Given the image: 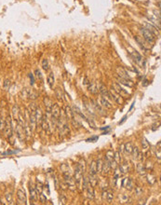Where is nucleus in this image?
Listing matches in <instances>:
<instances>
[{
    "label": "nucleus",
    "mask_w": 161,
    "mask_h": 205,
    "mask_svg": "<svg viewBox=\"0 0 161 205\" xmlns=\"http://www.w3.org/2000/svg\"><path fill=\"white\" fill-rule=\"evenodd\" d=\"M42 68L45 70V71H47V70H49V67H50V65H49V62H47V59H44L43 61H42Z\"/></svg>",
    "instance_id": "obj_40"
},
{
    "label": "nucleus",
    "mask_w": 161,
    "mask_h": 205,
    "mask_svg": "<svg viewBox=\"0 0 161 205\" xmlns=\"http://www.w3.org/2000/svg\"><path fill=\"white\" fill-rule=\"evenodd\" d=\"M10 85H11V82H10L9 79H6V80L4 81V89H5V90H9V87H10Z\"/></svg>",
    "instance_id": "obj_41"
},
{
    "label": "nucleus",
    "mask_w": 161,
    "mask_h": 205,
    "mask_svg": "<svg viewBox=\"0 0 161 205\" xmlns=\"http://www.w3.org/2000/svg\"><path fill=\"white\" fill-rule=\"evenodd\" d=\"M126 118H127V116H125V117H124V118L122 119V121H120V122H119V124H122V123H123V122H124L125 120H126Z\"/></svg>",
    "instance_id": "obj_46"
},
{
    "label": "nucleus",
    "mask_w": 161,
    "mask_h": 205,
    "mask_svg": "<svg viewBox=\"0 0 161 205\" xmlns=\"http://www.w3.org/2000/svg\"><path fill=\"white\" fill-rule=\"evenodd\" d=\"M99 91L101 92V94H102V96L104 97V98H106L107 100H112L110 91L106 89V87H105L104 85L100 84V86H99Z\"/></svg>",
    "instance_id": "obj_6"
},
{
    "label": "nucleus",
    "mask_w": 161,
    "mask_h": 205,
    "mask_svg": "<svg viewBox=\"0 0 161 205\" xmlns=\"http://www.w3.org/2000/svg\"><path fill=\"white\" fill-rule=\"evenodd\" d=\"M2 202H1V199H0V204H1Z\"/></svg>",
    "instance_id": "obj_47"
},
{
    "label": "nucleus",
    "mask_w": 161,
    "mask_h": 205,
    "mask_svg": "<svg viewBox=\"0 0 161 205\" xmlns=\"http://www.w3.org/2000/svg\"><path fill=\"white\" fill-rule=\"evenodd\" d=\"M29 192H30V199H31L32 201H37L38 199V195L37 193L34 186L32 185V183L29 184Z\"/></svg>",
    "instance_id": "obj_7"
},
{
    "label": "nucleus",
    "mask_w": 161,
    "mask_h": 205,
    "mask_svg": "<svg viewBox=\"0 0 161 205\" xmlns=\"http://www.w3.org/2000/svg\"><path fill=\"white\" fill-rule=\"evenodd\" d=\"M38 196H39V199H40V201H41V202L45 203V202L47 201V198H46V196L43 194V193H40V194H39Z\"/></svg>",
    "instance_id": "obj_42"
},
{
    "label": "nucleus",
    "mask_w": 161,
    "mask_h": 205,
    "mask_svg": "<svg viewBox=\"0 0 161 205\" xmlns=\"http://www.w3.org/2000/svg\"><path fill=\"white\" fill-rule=\"evenodd\" d=\"M103 199L105 200L107 202L111 203L114 200V193H113L111 190H106L103 192Z\"/></svg>",
    "instance_id": "obj_9"
},
{
    "label": "nucleus",
    "mask_w": 161,
    "mask_h": 205,
    "mask_svg": "<svg viewBox=\"0 0 161 205\" xmlns=\"http://www.w3.org/2000/svg\"><path fill=\"white\" fill-rule=\"evenodd\" d=\"M88 89V91L92 93V94H97L99 91V87L96 83H89Z\"/></svg>",
    "instance_id": "obj_21"
},
{
    "label": "nucleus",
    "mask_w": 161,
    "mask_h": 205,
    "mask_svg": "<svg viewBox=\"0 0 161 205\" xmlns=\"http://www.w3.org/2000/svg\"><path fill=\"white\" fill-rule=\"evenodd\" d=\"M142 149H144V150H147L149 148V146H150V145H149L148 141L145 138L142 140Z\"/></svg>",
    "instance_id": "obj_36"
},
{
    "label": "nucleus",
    "mask_w": 161,
    "mask_h": 205,
    "mask_svg": "<svg viewBox=\"0 0 161 205\" xmlns=\"http://www.w3.org/2000/svg\"><path fill=\"white\" fill-rule=\"evenodd\" d=\"M13 130L16 132V136L18 137V139L20 140L21 142H22L25 138V134H24V129L22 125H20L18 121H16V126H13Z\"/></svg>",
    "instance_id": "obj_4"
},
{
    "label": "nucleus",
    "mask_w": 161,
    "mask_h": 205,
    "mask_svg": "<svg viewBox=\"0 0 161 205\" xmlns=\"http://www.w3.org/2000/svg\"><path fill=\"white\" fill-rule=\"evenodd\" d=\"M114 160L117 163V164H119L121 162V158H120V152H116V153H114Z\"/></svg>",
    "instance_id": "obj_34"
},
{
    "label": "nucleus",
    "mask_w": 161,
    "mask_h": 205,
    "mask_svg": "<svg viewBox=\"0 0 161 205\" xmlns=\"http://www.w3.org/2000/svg\"><path fill=\"white\" fill-rule=\"evenodd\" d=\"M118 168H119V171L121 172L122 175L129 172V164L127 163V162H125V163L121 164L120 167H118Z\"/></svg>",
    "instance_id": "obj_25"
},
{
    "label": "nucleus",
    "mask_w": 161,
    "mask_h": 205,
    "mask_svg": "<svg viewBox=\"0 0 161 205\" xmlns=\"http://www.w3.org/2000/svg\"><path fill=\"white\" fill-rule=\"evenodd\" d=\"M34 188H35V190H37V195H39L40 193H42V192H43V185L41 184V183L39 182V181H37V184H35Z\"/></svg>",
    "instance_id": "obj_31"
},
{
    "label": "nucleus",
    "mask_w": 161,
    "mask_h": 205,
    "mask_svg": "<svg viewBox=\"0 0 161 205\" xmlns=\"http://www.w3.org/2000/svg\"><path fill=\"white\" fill-rule=\"evenodd\" d=\"M29 78H30V83H31V85H34V75L32 74V73H30L29 74Z\"/></svg>",
    "instance_id": "obj_44"
},
{
    "label": "nucleus",
    "mask_w": 161,
    "mask_h": 205,
    "mask_svg": "<svg viewBox=\"0 0 161 205\" xmlns=\"http://www.w3.org/2000/svg\"><path fill=\"white\" fill-rule=\"evenodd\" d=\"M37 93L34 91L33 90H29V92H28V99H30V100H35V99L37 98Z\"/></svg>",
    "instance_id": "obj_32"
},
{
    "label": "nucleus",
    "mask_w": 161,
    "mask_h": 205,
    "mask_svg": "<svg viewBox=\"0 0 161 205\" xmlns=\"http://www.w3.org/2000/svg\"><path fill=\"white\" fill-rule=\"evenodd\" d=\"M43 112L42 110H41V108L39 106L37 107V109H35V119H37V124H41V121H42V119H43Z\"/></svg>",
    "instance_id": "obj_18"
},
{
    "label": "nucleus",
    "mask_w": 161,
    "mask_h": 205,
    "mask_svg": "<svg viewBox=\"0 0 161 205\" xmlns=\"http://www.w3.org/2000/svg\"><path fill=\"white\" fill-rule=\"evenodd\" d=\"M100 104L104 108H106V109H111L112 108V104L110 103V101L107 100L106 98H104L103 96L100 97Z\"/></svg>",
    "instance_id": "obj_16"
},
{
    "label": "nucleus",
    "mask_w": 161,
    "mask_h": 205,
    "mask_svg": "<svg viewBox=\"0 0 161 205\" xmlns=\"http://www.w3.org/2000/svg\"><path fill=\"white\" fill-rule=\"evenodd\" d=\"M135 192H136L137 195H141L142 193V188L141 186H136L135 187Z\"/></svg>",
    "instance_id": "obj_43"
},
{
    "label": "nucleus",
    "mask_w": 161,
    "mask_h": 205,
    "mask_svg": "<svg viewBox=\"0 0 161 205\" xmlns=\"http://www.w3.org/2000/svg\"><path fill=\"white\" fill-rule=\"evenodd\" d=\"M110 94H111V97H112V100L113 101H115L116 104H123V99H122V97L119 95V94H117V93L116 92V91H110Z\"/></svg>",
    "instance_id": "obj_13"
},
{
    "label": "nucleus",
    "mask_w": 161,
    "mask_h": 205,
    "mask_svg": "<svg viewBox=\"0 0 161 205\" xmlns=\"http://www.w3.org/2000/svg\"><path fill=\"white\" fill-rule=\"evenodd\" d=\"M55 96L56 98L58 99L59 101L61 102H63L64 101V94H63V91L62 89H60V88H57V89L55 90Z\"/></svg>",
    "instance_id": "obj_23"
},
{
    "label": "nucleus",
    "mask_w": 161,
    "mask_h": 205,
    "mask_svg": "<svg viewBox=\"0 0 161 205\" xmlns=\"http://www.w3.org/2000/svg\"><path fill=\"white\" fill-rule=\"evenodd\" d=\"M105 160L108 161L109 163L111 162V161H113L114 160V151L113 150H108L106 152V155H105Z\"/></svg>",
    "instance_id": "obj_28"
},
{
    "label": "nucleus",
    "mask_w": 161,
    "mask_h": 205,
    "mask_svg": "<svg viewBox=\"0 0 161 205\" xmlns=\"http://www.w3.org/2000/svg\"><path fill=\"white\" fill-rule=\"evenodd\" d=\"M87 195H88V198L91 201H93L94 200V198H95V194H94V189H93V186L89 184L88 186L87 187Z\"/></svg>",
    "instance_id": "obj_20"
},
{
    "label": "nucleus",
    "mask_w": 161,
    "mask_h": 205,
    "mask_svg": "<svg viewBox=\"0 0 161 205\" xmlns=\"http://www.w3.org/2000/svg\"><path fill=\"white\" fill-rule=\"evenodd\" d=\"M89 176H92L95 177L97 176V173H98V169H97V161L96 160H93L91 164V167H89Z\"/></svg>",
    "instance_id": "obj_8"
},
{
    "label": "nucleus",
    "mask_w": 161,
    "mask_h": 205,
    "mask_svg": "<svg viewBox=\"0 0 161 205\" xmlns=\"http://www.w3.org/2000/svg\"><path fill=\"white\" fill-rule=\"evenodd\" d=\"M28 92H29V90L28 89H23L21 93H20V95L22 99H28Z\"/></svg>",
    "instance_id": "obj_37"
},
{
    "label": "nucleus",
    "mask_w": 161,
    "mask_h": 205,
    "mask_svg": "<svg viewBox=\"0 0 161 205\" xmlns=\"http://www.w3.org/2000/svg\"><path fill=\"white\" fill-rule=\"evenodd\" d=\"M112 90L114 91H116L117 94H119L121 97L129 96V93L126 90H125L123 87H121L119 83H116V82H115V83H113L112 84Z\"/></svg>",
    "instance_id": "obj_3"
},
{
    "label": "nucleus",
    "mask_w": 161,
    "mask_h": 205,
    "mask_svg": "<svg viewBox=\"0 0 161 205\" xmlns=\"http://www.w3.org/2000/svg\"><path fill=\"white\" fill-rule=\"evenodd\" d=\"M137 170H138V173L141 175H145L146 174V168H145V166L144 165V164L140 163L138 165V167H137Z\"/></svg>",
    "instance_id": "obj_29"
},
{
    "label": "nucleus",
    "mask_w": 161,
    "mask_h": 205,
    "mask_svg": "<svg viewBox=\"0 0 161 205\" xmlns=\"http://www.w3.org/2000/svg\"><path fill=\"white\" fill-rule=\"evenodd\" d=\"M5 197H6V200H7L9 204H12L13 203L12 202V201H13L12 200V194H11V193H6Z\"/></svg>",
    "instance_id": "obj_39"
},
{
    "label": "nucleus",
    "mask_w": 161,
    "mask_h": 205,
    "mask_svg": "<svg viewBox=\"0 0 161 205\" xmlns=\"http://www.w3.org/2000/svg\"><path fill=\"white\" fill-rule=\"evenodd\" d=\"M41 127H42V130L45 132H50V122L47 120V116H43V119L42 121H41Z\"/></svg>",
    "instance_id": "obj_10"
},
{
    "label": "nucleus",
    "mask_w": 161,
    "mask_h": 205,
    "mask_svg": "<svg viewBox=\"0 0 161 205\" xmlns=\"http://www.w3.org/2000/svg\"><path fill=\"white\" fill-rule=\"evenodd\" d=\"M117 74H118V76L120 78L132 80V78H130V77H129V74H128V72L124 68H122V67H117Z\"/></svg>",
    "instance_id": "obj_17"
},
{
    "label": "nucleus",
    "mask_w": 161,
    "mask_h": 205,
    "mask_svg": "<svg viewBox=\"0 0 161 205\" xmlns=\"http://www.w3.org/2000/svg\"><path fill=\"white\" fill-rule=\"evenodd\" d=\"M65 117H66V119L69 120H71L75 117V113H74L73 109L70 106H68V105L65 107Z\"/></svg>",
    "instance_id": "obj_22"
},
{
    "label": "nucleus",
    "mask_w": 161,
    "mask_h": 205,
    "mask_svg": "<svg viewBox=\"0 0 161 205\" xmlns=\"http://www.w3.org/2000/svg\"><path fill=\"white\" fill-rule=\"evenodd\" d=\"M47 84H49L50 88H53V85H54V81H55V78H54V74L52 72L50 73L47 75Z\"/></svg>",
    "instance_id": "obj_26"
},
{
    "label": "nucleus",
    "mask_w": 161,
    "mask_h": 205,
    "mask_svg": "<svg viewBox=\"0 0 161 205\" xmlns=\"http://www.w3.org/2000/svg\"><path fill=\"white\" fill-rule=\"evenodd\" d=\"M116 80L119 84H122L124 86H127L129 88H132L133 87V82L132 80H129V79H126V78H123L120 77H116Z\"/></svg>",
    "instance_id": "obj_12"
},
{
    "label": "nucleus",
    "mask_w": 161,
    "mask_h": 205,
    "mask_svg": "<svg viewBox=\"0 0 161 205\" xmlns=\"http://www.w3.org/2000/svg\"><path fill=\"white\" fill-rule=\"evenodd\" d=\"M44 104H45V106H46V110L47 113H50V110L52 108V105H53V102L51 101V99H50L49 97H44Z\"/></svg>",
    "instance_id": "obj_19"
},
{
    "label": "nucleus",
    "mask_w": 161,
    "mask_h": 205,
    "mask_svg": "<svg viewBox=\"0 0 161 205\" xmlns=\"http://www.w3.org/2000/svg\"><path fill=\"white\" fill-rule=\"evenodd\" d=\"M98 139L97 136H94V137H91V138H89L87 140V142H93V141H96V140Z\"/></svg>",
    "instance_id": "obj_45"
},
{
    "label": "nucleus",
    "mask_w": 161,
    "mask_h": 205,
    "mask_svg": "<svg viewBox=\"0 0 161 205\" xmlns=\"http://www.w3.org/2000/svg\"><path fill=\"white\" fill-rule=\"evenodd\" d=\"M124 147V151H125V154L126 155H132V152L133 149V145L132 143H127L123 145Z\"/></svg>",
    "instance_id": "obj_24"
},
{
    "label": "nucleus",
    "mask_w": 161,
    "mask_h": 205,
    "mask_svg": "<svg viewBox=\"0 0 161 205\" xmlns=\"http://www.w3.org/2000/svg\"><path fill=\"white\" fill-rule=\"evenodd\" d=\"M4 134L7 138H11L13 135V123H12V118L10 115L6 116V123L4 128Z\"/></svg>",
    "instance_id": "obj_1"
},
{
    "label": "nucleus",
    "mask_w": 161,
    "mask_h": 205,
    "mask_svg": "<svg viewBox=\"0 0 161 205\" xmlns=\"http://www.w3.org/2000/svg\"><path fill=\"white\" fill-rule=\"evenodd\" d=\"M122 186L127 188L128 190H132L133 188V183H132V180L130 178H125L122 181Z\"/></svg>",
    "instance_id": "obj_15"
},
{
    "label": "nucleus",
    "mask_w": 161,
    "mask_h": 205,
    "mask_svg": "<svg viewBox=\"0 0 161 205\" xmlns=\"http://www.w3.org/2000/svg\"><path fill=\"white\" fill-rule=\"evenodd\" d=\"M91 103H92V106L94 107V109L96 110L100 115H102V116H104V115H105V112H104V107H103L102 105H101V104H100L97 101L92 100V101H91Z\"/></svg>",
    "instance_id": "obj_11"
},
{
    "label": "nucleus",
    "mask_w": 161,
    "mask_h": 205,
    "mask_svg": "<svg viewBox=\"0 0 161 205\" xmlns=\"http://www.w3.org/2000/svg\"><path fill=\"white\" fill-rule=\"evenodd\" d=\"M71 122H72V125H73V127L75 129H78V128H80L81 127V124H80V122L78 121V120H77V119H75V117H74V118L72 119H71Z\"/></svg>",
    "instance_id": "obj_33"
},
{
    "label": "nucleus",
    "mask_w": 161,
    "mask_h": 205,
    "mask_svg": "<svg viewBox=\"0 0 161 205\" xmlns=\"http://www.w3.org/2000/svg\"><path fill=\"white\" fill-rule=\"evenodd\" d=\"M17 201L18 204H26V195H25V192L24 190L22 189H18L17 190Z\"/></svg>",
    "instance_id": "obj_5"
},
{
    "label": "nucleus",
    "mask_w": 161,
    "mask_h": 205,
    "mask_svg": "<svg viewBox=\"0 0 161 205\" xmlns=\"http://www.w3.org/2000/svg\"><path fill=\"white\" fill-rule=\"evenodd\" d=\"M19 113H20V108L17 104H14L12 107V115H13V119L14 120H18V117H19Z\"/></svg>",
    "instance_id": "obj_27"
},
{
    "label": "nucleus",
    "mask_w": 161,
    "mask_h": 205,
    "mask_svg": "<svg viewBox=\"0 0 161 205\" xmlns=\"http://www.w3.org/2000/svg\"><path fill=\"white\" fill-rule=\"evenodd\" d=\"M111 170V167H110V163L107 161L106 160L103 162L102 164V169H101V173H102L103 175H105L107 174Z\"/></svg>",
    "instance_id": "obj_14"
},
{
    "label": "nucleus",
    "mask_w": 161,
    "mask_h": 205,
    "mask_svg": "<svg viewBox=\"0 0 161 205\" xmlns=\"http://www.w3.org/2000/svg\"><path fill=\"white\" fill-rule=\"evenodd\" d=\"M34 77L37 78L38 80H40V81L43 79L42 74H41V72H40L39 69H35V70H34Z\"/></svg>",
    "instance_id": "obj_38"
},
{
    "label": "nucleus",
    "mask_w": 161,
    "mask_h": 205,
    "mask_svg": "<svg viewBox=\"0 0 161 205\" xmlns=\"http://www.w3.org/2000/svg\"><path fill=\"white\" fill-rule=\"evenodd\" d=\"M132 55L133 56L134 60H135L137 63H141V61H142V56H141V54L139 53L138 51L133 50V51L132 52Z\"/></svg>",
    "instance_id": "obj_30"
},
{
    "label": "nucleus",
    "mask_w": 161,
    "mask_h": 205,
    "mask_svg": "<svg viewBox=\"0 0 161 205\" xmlns=\"http://www.w3.org/2000/svg\"><path fill=\"white\" fill-rule=\"evenodd\" d=\"M82 182H83V185H82L83 189L86 190L87 187H88V185H89V181H88V177H83V178H82Z\"/></svg>",
    "instance_id": "obj_35"
},
{
    "label": "nucleus",
    "mask_w": 161,
    "mask_h": 205,
    "mask_svg": "<svg viewBox=\"0 0 161 205\" xmlns=\"http://www.w3.org/2000/svg\"><path fill=\"white\" fill-rule=\"evenodd\" d=\"M142 37H144V40L147 41L148 43L152 44L155 42V40H156V35L147 28H142Z\"/></svg>",
    "instance_id": "obj_2"
}]
</instances>
